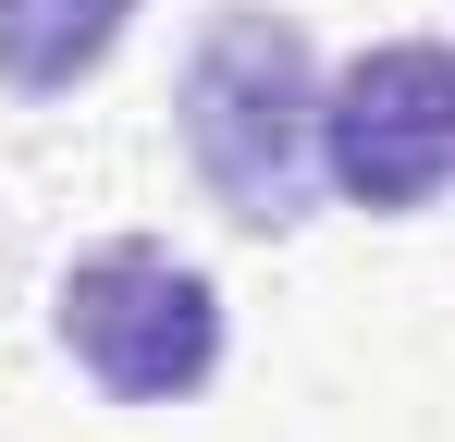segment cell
I'll return each mask as SVG.
<instances>
[{
	"mask_svg": "<svg viewBox=\"0 0 455 442\" xmlns=\"http://www.w3.org/2000/svg\"><path fill=\"white\" fill-rule=\"evenodd\" d=\"M148 0H0V86L12 99H75L124 62Z\"/></svg>",
	"mask_w": 455,
	"mask_h": 442,
	"instance_id": "cell-4",
	"label": "cell"
},
{
	"mask_svg": "<svg viewBox=\"0 0 455 442\" xmlns=\"http://www.w3.org/2000/svg\"><path fill=\"white\" fill-rule=\"evenodd\" d=\"M172 147L234 233L283 246L320 221V50L296 12H271V0L197 12V37L172 62Z\"/></svg>",
	"mask_w": 455,
	"mask_h": 442,
	"instance_id": "cell-1",
	"label": "cell"
},
{
	"mask_svg": "<svg viewBox=\"0 0 455 442\" xmlns=\"http://www.w3.org/2000/svg\"><path fill=\"white\" fill-rule=\"evenodd\" d=\"M320 197L370 221L455 197V37H370L320 74Z\"/></svg>",
	"mask_w": 455,
	"mask_h": 442,
	"instance_id": "cell-3",
	"label": "cell"
},
{
	"mask_svg": "<svg viewBox=\"0 0 455 442\" xmlns=\"http://www.w3.org/2000/svg\"><path fill=\"white\" fill-rule=\"evenodd\" d=\"M50 344L111 393V406H197L234 357V307L222 283L160 246V233H99L62 258L50 283Z\"/></svg>",
	"mask_w": 455,
	"mask_h": 442,
	"instance_id": "cell-2",
	"label": "cell"
}]
</instances>
